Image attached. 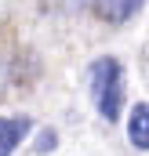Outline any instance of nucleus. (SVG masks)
Here are the masks:
<instances>
[{"instance_id":"6","label":"nucleus","mask_w":149,"mask_h":156,"mask_svg":"<svg viewBox=\"0 0 149 156\" xmlns=\"http://www.w3.org/2000/svg\"><path fill=\"white\" fill-rule=\"evenodd\" d=\"M55 145H58V138H55L51 131H44V134L37 138V153H47V149H55Z\"/></svg>"},{"instance_id":"2","label":"nucleus","mask_w":149,"mask_h":156,"mask_svg":"<svg viewBox=\"0 0 149 156\" xmlns=\"http://www.w3.org/2000/svg\"><path fill=\"white\" fill-rule=\"evenodd\" d=\"M142 4H146V0H91L95 15H98L106 26H124V22H131V18L142 11Z\"/></svg>"},{"instance_id":"4","label":"nucleus","mask_w":149,"mask_h":156,"mask_svg":"<svg viewBox=\"0 0 149 156\" xmlns=\"http://www.w3.org/2000/svg\"><path fill=\"white\" fill-rule=\"evenodd\" d=\"M127 142L135 149L149 153V102H138L127 116Z\"/></svg>"},{"instance_id":"1","label":"nucleus","mask_w":149,"mask_h":156,"mask_svg":"<svg viewBox=\"0 0 149 156\" xmlns=\"http://www.w3.org/2000/svg\"><path fill=\"white\" fill-rule=\"evenodd\" d=\"M87 94L95 102V113L106 123H116L124 113V62L113 55H98L87 66Z\"/></svg>"},{"instance_id":"5","label":"nucleus","mask_w":149,"mask_h":156,"mask_svg":"<svg viewBox=\"0 0 149 156\" xmlns=\"http://www.w3.org/2000/svg\"><path fill=\"white\" fill-rule=\"evenodd\" d=\"M11 80H15V66L7 62V55H0V94L11 87Z\"/></svg>"},{"instance_id":"3","label":"nucleus","mask_w":149,"mask_h":156,"mask_svg":"<svg viewBox=\"0 0 149 156\" xmlns=\"http://www.w3.org/2000/svg\"><path fill=\"white\" fill-rule=\"evenodd\" d=\"M29 116H0V156H11L29 134Z\"/></svg>"}]
</instances>
